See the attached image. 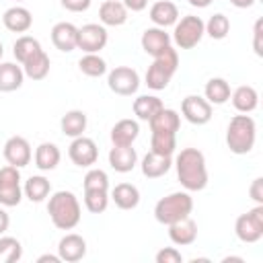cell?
<instances>
[{"label":"cell","mask_w":263,"mask_h":263,"mask_svg":"<svg viewBox=\"0 0 263 263\" xmlns=\"http://www.w3.org/2000/svg\"><path fill=\"white\" fill-rule=\"evenodd\" d=\"M177 179L185 191H201L208 185L205 156L197 148H183L175 158Z\"/></svg>","instance_id":"6da1fadb"},{"label":"cell","mask_w":263,"mask_h":263,"mask_svg":"<svg viewBox=\"0 0 263 263\" xmlns=\"http://www.w3.org/2000/svg\"><path fill=\"white\" fill-rule=\"evenodd\" d=\"M47 214H49V218H51V222H53L55 228H60V230H72V228L78 226V222L82 218V208H80L78 197L72 191L60 189V191H55V193L49 195Z\"/></svg>","instance_id":"7a4b0ae2"},{"label":"cell","mask_w":263,"mask_h":263,"mask_svg":"<svg viewBox=\"0 0 263 263\" xmlns=\"http://www.w3.org/2000/svg\"><path fill=\"white\" fill-rule=\"evenodd\" d=\"M257 140V123L249 113L234 115L226 127V146L232 154H249Z\"/></svg>","instance_id":"3957f363"},{"label":"cell","mask_w":263,"mask_h":263,"mask_svg":"<svg viewBox=\"0 0 263 263\" xmlns=\"http://www.w3.org/2000/svg\"><path fill=\"white\" fill-rule=\"evenodd\" d=\"M191 212H193V197L189 195V191H173L160 197L154 205V218L164 226L191 216Z\"/></svg>","instance_id":"277c9868"},{"label":"cell","mask_w":263,"mask_h":263,"mask_svg":"<svg viewBox=\"0 0 263 263\" xmlns=\"http://www.w3.org/2000/svg\"><path fill=\"white\" fill-rule=\"evenodd\" d=\"M177 68H179V53H177V49L168 47L164 53L156 55L154 62L148 66V70H146V84H148V88L164 90L168 86L171 78L175 76Z\"/></svg>","instance_id":"5b68a950"},{"label":"cell","mask_w":263,"mask_h":263,"mask_svg":"<svg viewBox=\"0 0 263 263\" xmlns=\"http://www.w3.org/2000/svg\"><path fill=\"white\" fill-rule=\"evenodd\" d=\"M173 27L175 29L171 41H175L179 49H193L205 35V23L195 14H185Z\"/></svg>","instance_id":"8992f818"},{"label":"cell","mask_w":263,"mask_h":263,"mask_svg":"<svg viewBox=\"0 0 263 263\" xmlns=\"http://www.w3.org/2000/svg\"><path fill=\"white\" fill-rule=\"evenodd\" d=\"M234 234L240 242L253 245L263 236V203H257L249 212L240 214L234 222Z\"/></svg>","instance_id":"52a82bcc"},{"label":"cell","mask_w":263,"mask_h":263,"mask_svg":"<svg viewBox=\"0 0 263 263\" xmlns=\"http://www.w3.org/2000/svg\"><path fill=\"white\" fill-rule=\"evenodd\" d=\"M23 199V187H21V168L6 164L0 168V205L14 208Z\"/></svg>","instance_id":"ba28073f"},{"label":"cell","mask_w":263,"mask_h":263,"mask_svg":"<svg viewBox=\"0 0 263 263\" xmlns=\"http://www.w3.org/2000/svg\"><path fill=\"white\" fill-rule=\"evenodd\" d=\"M107 84L115 95L132 97L140 88V74L129 66H115L107 74Z\"/></svg>","instance_id":"9c48e42d"},{"label":"cell","mask_w":263,"mask_h":263,"mask_svg":"<svg viewBox=\"0 0 263 263\" xmlns=\"http://www.w3.org/2000/svg\"><path fill=\"white\" fill-rule=\"evenodd\" d=\"M109 41V33L105 25L99 23H86L78 27V39H76V49H82L84 53H99Z\"/></svg>","instance_id":"30bf717a"},{"label":"cell","mask_w":263,"mask_h":263,"mask_svg":"<svg viewBox=\"0 0 263 263\" xmlns=\"http://www.w3.org/2000/svg\"><path fill=\"white\" fill-rule=\"evenodd\" d=\"M68 156L70 160L80 166V168H90L97 158H99V148L95 144L92 138H86L84 134L78 136V138H72L70 146H68Z\"/></svg>","instance_id":"8fae6325"},{"label":"cell","mask_w":263,"mask_h":263,"mask_svg":"<svg viewBox=\"0 0 263 263\" xmlns=\"http://www.w3.org/2000/svg\"><path fill=\"white\" fill-rule=\"evenodd\" d=\"M181 113L183 117L193 123V125H205L210 119H212V105L205 101V97H199V95H187L183 101H181Z\"/></svg>","instance_id":"7c38bea8"},{"label":"cell","mask_w":263,"mask_h":263,"mask_svg":"<svg viewBox=\"0 0 263 263\" xmlns=\"http://www.w3.org/2000/svg\"><path fill=\"white\" fill-rule=\"evenodd\" d=\"M2 152H4L6 162L12 164V166H16V168L27 166V164L31 162V158H33L31 144H29V140L23 138V136H10V138L6 140Z\"/></svg>","instance_id":"4fadbf2b"},{"label":"cell","mask_w":263,"mask_h":263,"mask_svg":"<svg viewBox=\"0 0 263 263\" xmlns=\"http://www.w3.org/2000/svg\"><path fill=\"white\" fill-rule=\"evenodd\" d=\"M58 255L66 263L82 261L86 257V240L80 234H76V232H68L58 242Z\"/></svg>","instance_id":"5bb4252c"},{"label":"cell","mask_w":263,"mask_h":263,"mask_svg":"<svg viewBox=\"0 0 263 263\" xmlns=\"http://www.w3.org/2000/svg\"><path fill=\"white\" fill-rule=\"evenodd\" d=\"M140 43H142V49H144L148 55L156 58V55L164 53V51L171 47V35H168L164 29H160V27H148V29L142 33Z\"/></svg>","instance_id":"9a60e30c"},{"label":"cell","mask_w":263,"mask_h":263,"mask_svg":"<svg viewBox=\"0 0 263 263\" xmlns=\"http://www.w3.org/2000/svg\"><path fill=\"white\" fill-rule=\"evenodd\" d=\"M76 39H78V27L72 23H55L51 27V43L55 45V49L68 53L76 49Z\"/></svg>","instance_id":"2e32d148"},{"label":"cell","mask_w":263,"mask_h":263,"mask_svg":"<svg viewBox=\"0 0 263 263\" xmlns=\"http://www.w3.org/2000/svg\"><path fill=\"white\" fill-rule=\"evenodd\" d=\"M2 23L12 33H27L33 27V14H31L29 8L16 4V6H10V8L4 10Z\"/></svg>","instance_id":"e0dca14e"},{"label":"cell","mask_w":263,"mask_h":263,"mask_svg":"<svg viewBox=\"0 0 263 263\" xmlns=\"http://www.w3.org/2000/svg\"><path fill=\"white\" fill-rule=\"evenodd\" d=\"M168 238L177 247L193 245L195 238H197V224L189 216L183 218V220H177V222L168 224Z\"/></svg>","instance_id":"ac0fdd59"},{"label":"cell","mask_w":263,"mask_h":263,"mask_svg":"<svg viewBox=\"0 0 263 263\" xmlns=\"http://www.w3.org/2000/svg\"><path fill=\"white\" fill-rule=\"evenodd\" d=\"M150 21L154 23V27L166 29L173 27L179 21V8L175 2L171 0H158L150 6Z\"/></svg>","instance_id":"d6986e66"},{"label":"cell","mask_w":263,"mask_h":263,"mask_svg":"<svg viewBox=\"0 0 263 263\" xmlns=\"http://www.w3.org/2000/svg\"><path fill=\"white\" fill-rule=\"evenodd\" d=\"M127 12L121 0H105L99 6V21L105 27H121L127 21Z\"/></svg>","instance_id":"ffe728a7"},{"label":"cell","mask_w":263,"mask_h":263,"mask_svg":"<svg viewBox=\"0 0 263 263\" xmlns=\"http://www.w3.org/2000/svg\"><path fill=\"white\" fill-rule=\"evenodd\" d=\"M109 164L117 173H129L138 164V152L134 146H113L109 150Z\"/></svg>","instance_id":"44dd1931"},{"label":"cell","mask_w":263,"mask_h":263,"mask_svg":"<svg viewBox=\"0 0 263 263\" xmlns=\"http://www.w3.org/2000/svg\"><path fill=\"white\" fill-rule=\"evenodd\" d=\"M230 101L238 113H251L259 105V92L251 84H240L230 92Z\"/></svg>","instance_id":"7402d4cb"},{"label":"cell","mask_w":263,"mask_h":263,"mask_svg":"<svg viewBox=\"0 0 263 263\" xmlns=\"http://www.w3.org/2000/svg\"><path fill=\"white\" fill-rule=\"evenodd\" d=\"M140 136V125L136 119H119L111 127V142L113 146H134Z\"/></svg>","instance_id":"603a6c76"},{"label":"cell","mask_w":263,"mask_h":263,"mask_svg":"<svg viewBox=\"0 0 263 263\" xmlns=\"http://www.w3.org/2000/svg\"><path fill=\"white\" fill-rule=\"evenodd\" d=\"M142 175L148 177V179H160L164 177L171 166H173V158L171 156H162V154H156V152H148L144 158H142Z\"/></svg>","instance_id":"cb8c5ba5"},{"label":"cell","mask_w":263,"mask_h":263,"mask_svg":"<svg viewBox=\"0 0 263 263\" xmlns=\"http://www.w3.org/2000/svg\"><path fill=\"white\" fill-rule=\"evenodd\" d=\"M109 199H113L119 210H134L140 203V189L132 183H119L111 189Z\"/></svg>","instance_id":"d4e9b609"},{"label":"cell","mask_w":263,"mask_h":263,"mask_svg":"<svg viewBox=\"0 0 263 263\" xmlns=\"http://www.w3.org/2000/svg\"><path fill=\"white\" fill-rule=\"evenodd\" d=\"M25 72L23 66L14 62H2L0 64V92H12L23 86Z\"/></svg>","instance_id":"484cf974"},{"label":"cell","mask_w":263,"mask_h":263,"mask_svg":"<svg viewBox=\"0 0 263 263\" xmlns=\"http://www.w3.org/2000/svg\"><path fill=\"white\" fill-rule=\"evenodd\" d=\"M150 132H162V134H177L181 127V115L175 109L162 107L150 121Z\"/></svg>","instance_id":"4316f807"},{"label":"cell","mask_w":263,"mask_h":263,"mask_svg":"<svg viewBox=\"0 0 263 263\" xmlns=\"http://www.w3.org/2000/svg\"><path fill=\"white\" fill-rule=\"evenodd\" d=\"M86 123H88L86 113L80 111V109H70V111H66V113L62 115V119H60L62 134L68 136V138H78V136H82L84 129H86Z\"/></svg>","instance_id":"83f0119b"},{"label":"cell","mask_w":263,"mask_h":263,"mask_svg":"<svg viewBox=\"0 0 263 263\" xmlns=\"http://www.w3.org/2000/svg\"><path fill=\"white\" fill-rule=\"evenodd\" d=\"M60 158H62V152L53 142H41L35 148V166L43 173L53 171L60 164Z\"/></svg>","instance_id":"f1b7e54d"},{"label":"cell","mask_w":263,"mask_h":263,"mask_svg":"<svg viewBox=\"0 0 263 263\" xmlns=\"http://www.w3.org/2000/svg\"><path fill=\"white\" fill-rule=\"evenodd\" d=\"M51 193V183L47 177L43 175H31L27 181H25V187H23V195L29 199V201H35V203H41L43 199H47Z\"/></svg>","instance_id":"f546056e"},{"label":"cell","mask_w":263,"mask_h":263,"mask_svg":"<svg viewBox=\"0 0 263 263\" xmlns=\"http://www.w3.org/2000/svg\"><path fill=\"white\" fill-rule=\"evenodd\" d=\"M21 66H23V72H25L27 78H31V80H43L49 74L51 62H49V55L45 53V49H41V51H37L35 55H31Z\"/></svg>","instance_id":"4dcf8cb0"},{"label":"cell","mask_w":263,"mask_h":263,"mask_svg":"<svg viewBox=\"0 0 263 263\" xmlns=\"http://www.w3.org/2000/svg\"><path fill=\"white\" fill-rule=\"evenodd\" d=\"M162 107L164 105L156 95H140L138 99H134V105H132L134 115L142 121H150Z\"/></svg>","instance_id":"1f68e13d"},{"label":"cell","mask_w":263,"mask_h":263,"mask_svg":"<svg viewBox=\"0 0 263 263\" xmlns=\"http://www.w3.org/2000/svg\"><path fill=\"white\" fill-rule=\"evenodd\" d=\"M230 84L224 78H210L203 88V97L210 105H224L226 101H230Z\"/></svg>","instance_id":"d6a6232c"},{"label":"cell","mask_w":263,"mask_h":263,"mask_svg":"<svg viewBox=\"0 0 263 263\" xmlns=\"http://www.w3.org/2000/svg\"><path fill=\"white\" fill-rule=\"evenodd\" d=\"M41 49H43L41 43H39L35 37H31V35H21V37L14 41V45H12V53H14V58H16L18 64H25L31 55H35V53L41 51Z\"/></svg>","instance_id":"836d02e7"},{"label":"cell","mask_w":263,"mask_h":263,"mask_svg":"<svg viewBox=\"0 0 263 263\" xmlns=\"http://www.w3.org/2000/svg\"><path fill=\"white\" fill-rule=\"evenodd\" d=\"M78 70H80L84 76L99 78V76L107 74V62H105L99 53H84V55L78 60Z\"/></svg>","instance_id":"e575fe53"},{"label":"cell","mask_w":263,"mask_h":263,"mask_svg":"<svg viewBox=\"0 0 263 263\" xmlns=\"http://www.w3.org/2000/svg\"><path fill=\"white\" fill-rule=\"evenodd\" d=\"M150 150L162 156H173L177 150V134H162L152 132L150 136Z\"/></svg>","instance_id":"d590c367"},{"label":"cell","mask_w":263,"mask_h":263,"mask_svg":"<svg viewBox=\"0 0 263 263\" xmlns=\"http://www.w3.org/2000/svg\"><path fill=\"white\" fill-rule=\"evenodd\" d=\"M23 257V245L14 236H0V263H16Z\"/></svg>","instance_id":"8d00e7d4"},{"label":"cell","mask_w":263,"mask_h":263,"mask_svg":"<svg viewBox=\"0 0 263 263\" xmlns=\"http://www.w3.org/2000/svg\"><path fill=\"white\" fill-rule=\"evenodd\" d=\"M109 205V191L105 189H88L84 191V208L90 214H103Z\"/></svg>","instance_id":"74e56055"},{"label":"cell","mask_w":263,"mask_h":263,"mask_svg":"<svg viewBox=\"0 0 263 263\" xmlns=\"http://www.w3.org/2000/svg\"><path fill=\"white\" fill-rule=\"evenodd\" d=\"M205 33H208L212 39H216V41L224 39V37L230 33V21H228V16L222 14V12L212 14L210 21L205 23Z\"/></svg>","instance_id":"f35d334b"},{"label":"cell","mask_w":263,"mask_h":263,"mask_svg":"<svg viewBox=\"0 0 263 263\" xmlns=\"http://www.w3.org/2000/svg\"><path fill=\"white\" fill-rule=\"evenodd\" d=\"M82 185H84V191H88V189H105V191H109V177H107V173L103 168H90L84 175Z\"/></svg>","instance_id":"ab89813d"},{"label":"cell","mask_w":263,"mask_h":263,"mask_svg":"<svg viewBox=\"0 0 263 263\" xmlns=\"http://www.w3.org/2000/svg\"><path fill=\"white\" fill-rule=\"evenodd\" d=\"M156 263H181L183 261V255L177 247H162L158 253H156Z\"/></svg>","instance_id":"60d3db41"},{"label":"cell","mask_w":263,"mask_h":263,"mask_svg":"<svg viewBox=\"0 0 263 263\" xmlns=\"http://www.w3.org/2000/svg\"><path fill=\"white\" fill-rule=\"evenodd\" d=\"M60 2H62V6H64L66 10H70V12H84V10L90 8V2H92V0H60Z\"/></svg>","instance_id":"b9f144b4"},{"label":"cell","mask_w":263,"mask_h":263,"mask_svg":"<svg viewBox=\"0 0 263 263\" xmlns=\"http://www.w3.org/2000/svg\"><path fill=\"white\" fill-rule=\"evenodd\" d=\"M261 35H263V21L259 18L253 27V49L257 55H263V43H261Z\"/></svg>","instance_id":"7bdbcfd3"},{"label":"cell","mask_w":263,"mask_h":263,"mask_svg":"<svg viewBox=\"0 0 263 263\" xmlns=\"http://www.w3.org/2000/svg\"><path fill=\"white\" fill-rule=\"evenodd\" d=\"M249 195L255 203H263V177L253 179V183L249 187Z\"/></svg>","instance_id":"ee69618b"},{"label":"cell","mask_w":263,"mask_h":263,"mask_svg":"<svg viewBox=\"0 0 263 263\" xmlns=\"http://www.w3.org/2000/svg\"><path fill=\"white\" fill-rule=\"evenodd\" d=\"M123 2V6L127 8V10H132V12H142L146 6H148V0H121Z\"/></svg>","instance_id":"f6af8a7d"},{"label":"cell","mask_w":263,"mask_h":263,"mask_svg":"<svg viewBox=\"0 0 263 263\" xmlns=\"http://www.w3.org/2000/svg\"><path fill=\"white\" fill-rule=\"evenodd\" d=\"M8 226H10V216L6 214V210H4V205L0 208V236L8 230Z\"/></svg>","instance_id":"bcb514c9"},{"label":"cell","mask_w":263,"mask_h":263,"mask_svg":"<svg viewBox=\"0 0 263 263\" xmlns=\"http://www.w3.org/2000/svg\"><path fill=\"white\" fill-rule=\"evenodd\" d=\"M37 263H62V259H60V255H49V253H45V255L37 257Z\"/></svg>","instance_id":"7dc6e473"},{"label":"cell","mask_w":263,"mask_h":263,"mask_svg":"<svg viewBox=\"0 0 263 263\" xmlns=\"http://www.w3.org/2000/svg\"><path fill=\"white\" fill-rule=\"evenodd\" d=\"M230 4L236 8H251L255 4V0H230Z\"/></svg>","instance_id":"c3c4849f"},{"label":"cell","mask_w":263,"mask_h":263,"mask_svg":"<svg viewBox=\"0 0 263 263\" xmlns=\"http://www.w3.org/2000/svg\"><path fill=\"white\" fill-rule=\"evenodd\" d=\"M191 6H195V8H208L214 0H187Z\"/></svg>","instance_id":"681fc988"},{"label":"cell","mask_w":263,"mask_h":263,"mask_svg":"<svg viewBox=\"0 0 263 263\" xmlns=\"http://www.w3.org/2000/svg\"><path fill=\"white\" fill-rule=\"evenodd\" d=\"M228 261H238V263H242V257H224V259H222V263H228Z\"/></svg>","instance_id":"f907efd6"},{"label":"cell","mask_w":263,"mask_h":263,"mask_svg":"<svg viewBox=\"0 0 263 263\" xmlns=\"http://www.w3.org/2000/svg\"><path fill=\"white\" fill-rule=\"evenodd\" d=\"M2 55H4V45H2V41H0V60H2Z\"/></svg>","instance_id":"816d5d0a"},{"label":"cell","mask_w":263,"mask_h":263,"mask_svg":"<svg viewBox=\"0 0 263 263\" xmlns=\"http://www.w3.org/2000/svg\"><path fill=\"white\" fill-rule=\"evenodd\" d=\"M16 2H21V0H16Z\"/></svg>","instance_id":"f5cc1de1"}]
</instances>
